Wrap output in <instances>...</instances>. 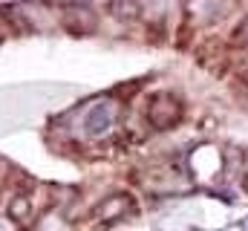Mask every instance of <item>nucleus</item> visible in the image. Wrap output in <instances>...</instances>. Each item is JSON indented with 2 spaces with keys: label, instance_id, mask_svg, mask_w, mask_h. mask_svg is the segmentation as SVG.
<instances>
[{
  "label": "nucleus",
  "instance_id": "3",
  "mask_svg": "<svg viewBox=\"0 0 248 231\" xmlns=\"http://www.w3.org/2000/svg\"><path fill=\"white\" fill-rule=\"evenodd\" d=\"M234 41H237V44H248V20L240 23V29L234 32Z\"/></svg>",
  "mask_w": 248,
  "mask_h": 231
},
{
  "label": "nucleus",
  "instance_id": "2",
  "mask_svg": "<svg viewBox=\"0 0 248 231\" xmlns=\"http://www.w3.org/2000/svg\"><path fill=\"white\" fill-rule=\"evenodd\" d=\"M110 121H113V116H110V104L104 101V104H98L90 118H87V133L90 136H98V133H104L107 127H110Z\"/></svg>",
  "mask_w": 248,
  "mask_h": 231
},
{
  "label": "nucleus",
  "instance_id": "1",
  "mask_svg": "<svg viewBox=\"0 0 248 231\" xmlns=\"http://www.w3.org/2000/svg\"><path fill=\"white\" fill-rule=\"evenodd\" d=\"M150 121L156 124V127H170V124H176L179 121V104L168 96V93H159L153 101H150Z\"/></svg>",
  "mask_w": 248,
  "mask_h": 231
}]
</instances>
